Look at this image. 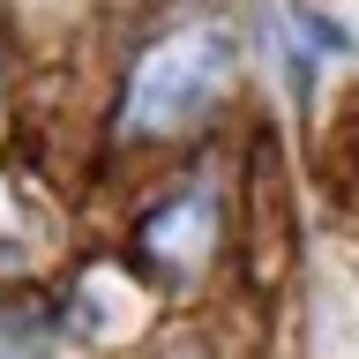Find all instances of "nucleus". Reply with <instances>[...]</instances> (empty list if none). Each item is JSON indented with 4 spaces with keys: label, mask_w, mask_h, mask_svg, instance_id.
<instances>
[{
    "label": "nucleus",
    "mask_w": 359,
    "mask_h": 359,
    "mask_svg": "<svg viewBox=\"0 0 359 359\" xmlns=\"http://www.w3.org/2000/svg\"><path fill=\"white\" fill-rule=\"evenodd\" d=\"M232 67H240V45L224 22H187L172 38H157L128 75V97H120V135L135 142H157V135L195 128L202 112L232 90Z\"/></svg>",
    "instance_id": "obj_1"
},
{
    "label": "nucleus",
    "mask_w": 359,
    "mask_h": 359,
    "mask_svg": "<svg viewBox=\"0 0 359 359\" xmlns=\"http://www.w3.org/2000/svg\"><path fill=\"white\" fill-rule=\"evenodd\" d=\"M210 240H217V195H210V187H187V195H172L165 210H150V224H142L150 262H157V269H172V277H195L202 255H210Z\"/></svg>",
    "instance_id": "obj_2"
},
{
    "label": "nucleus",
    "mask_w": 359,
    "mask_h": 359,
    "mask_svg": "<svg viewBox=\"0 0 359 359\" xmlns=\"http://www.w3.org/2000/svg\"><path fill=\"white\" fill-rule=\"evenodd\" d=\"M0 359H67L38 322H22V314H0Z\"/></svg>",
    "instance_id": "obj_3"
}]
</instances>
